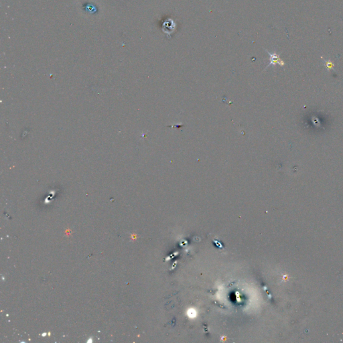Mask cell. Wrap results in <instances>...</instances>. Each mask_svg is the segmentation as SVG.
<instances>
[{"label": "cell", "instance_id": "obj_1", "mask_svg": "<svg viewBox=\"0 0 343 343\" xmlns=\"http://www.w3.org/2000/svg\"><path fill=\"white\" fill-rule=\"evenodd\" d=\"M268 54L270 56V62L268 66L275 65V64H278V65H280L281 66H284L285 65V62L280 58V55H278L276 52H275L274 53L268 52Z\"/></svg>", "mask_w": 343, "mask_h": 343}, {"label": "cell", "instance_id": "obj_2", "mask_svg": "<svg viewBox=\"0 0 343 343\" xmlns=\"http://www.w3.org/2000/svg\"><path fill=\"white\" fill-rule=\"evenodd\" d=\"M323 62H324V66H326V68L328 70H334V63L332 62L330 60H327V61H325V60H323Z\"/></svg>", "mask_w": 343, "mask_h": 343}]
</instances>
